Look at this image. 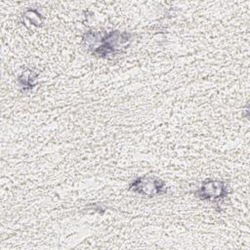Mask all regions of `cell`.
Listing matches in <instances>:
<instances>
[{
    "label": "cell",
    "instance_id": "277c9868",
    "mask_svg": "<svg viewBox=\"0 0 250 250\" xmlns=\"http://www.w3.org/2000/svg\"><path fill=\"white\" fill-rule=\"evenodd\" d=\"M36 78V74H34L32 71L28 70L19 78L21 85L23 87V89H31L34 86L33 80Z\"/></svg>",
    "mask_w": 250,
    "mask_h": 250
},
{
    "label": "cell",
    "instance_id": "6da1fadb",
    "mask_svg": "<svg viewBox=\"0 0 250 250\" xmlns=\"http://www.w3.org/2000/svg\"><path fill=\"white\" fill-rule=\"evenodd\" d=\"M89 34H91V37L87 36L85 40L91 42L89 48L92 49V53L100 57H107L118 53L131 40L129 33H120L116 30L109 33L89 32Z\"/></svg>",
    "mask_w": 250,
    "mask_h": 250
},
{
    "label": "cell",
    "instance_id": "7a4b0ae2",
    "mask_svg": "<svg viewBox=\"0 0 250 250\" xmlns=\"http://www.w3.org/2000/svg\"><path fill=\"white\" fill-rule=\"evenodd\" d=\"M130 189L144 196L152 197L165 192V184L156 177L144 176L135 180L131 184Z\"/></svg>",
    "mask_w": 250,
    "mask_h": 250
},
{
    "label": "cell",
    "instance_id": "3957f363",
    "mask_svg": "<svg viewBox=\"0 0 250 250\" xmlns=\"http://www.w3.org/2000/svg\"><path fill=\"white\" fill-rule=\"evenodd\" d=\"M196 194L203 200L218 201L228 194V187L223 181L206 180L196 190Z\"/></svg>",
    "mask_w": 250,
    "mask_h": 250
}]
</instances>
